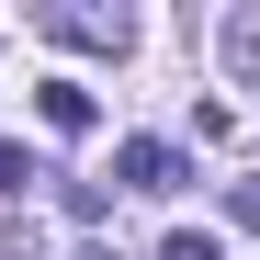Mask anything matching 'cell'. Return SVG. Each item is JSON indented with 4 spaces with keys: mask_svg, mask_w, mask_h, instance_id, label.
Here are the masks:
<instances>
[{
    "mask_svg": "<svg viewBox=\"0 0 260 260\" xmlns=\"http://www.w3.org/2000/svg\"><path fill=\"white\" fill-rule=\"evenodd\" d=\"M124 192H181V147H158V136H124Z\"/></svg>",
    "mask_w": 260,
    "mask_h": 260,
    "instance_id": "cell-1",
    "label": "cell"
},
{
    "mask_svg": "<svg viewBox=\"0 0 260 260\" xmlns=\"http://www.w3.org/2000/svg\"><path fill=\"white\" fill-rule=\"evenodd\" d=\"M215 57H226V79L249 91V79H260V12H226V34H215Z\"/></svg>",
    "mask_w": 260,
    "mask_h": 260,
    "instance_id": "cell-2",
    "label": "cell"
},
{
    "mask_svg": "<svg viewBox=\"0 0 260 260\" xmlns=\"http://www.w3.org/2000/svg\"><path fill=\"white\" fill-rule=\"evenodd\" d=\"M57 34H68V46H113L124 57V12H46Z\"/></svg>",
    "mask_w": 260,
    "mask_h": 260,
    "instance_id": "cell-3",
    "label": "cell"
},
{
    "mask_svg": "<svg viewBox=\"0 0 260 260\" xmlns=\"http://www.w3.org/2000/svg\"><path fill=\"white\" fill-rule=\"evenodd\" d=\"M46 124L79 136V124H91V91H79V79H46Z\"/></svg>",
    "mask_w": 260,
    "mask_h": 260,
    "instance_id": "cell-4",
    "label": "cell"
},
{
    "mask_svg": "<svg viewBox=\"0 0 260 260\" xmlns=\"http://www.w3.org/2000/svg\"><path fill=\"white\" fill-rule=\"evenodd\" d=\"M23 181H34V158H23L12 136H0V192H23Z\"/></svg>",
    "mask_w": 260,
    "mask_h": 260,
    "instance_id": "cell-5",
    "label": "cell"
},
{
    "mask_svg": "<svg viewBox=\"0 0 260 260\" xmlns=\"http://www.w3.org/2000/svg\"><path fill=\"white\" fill-rule=\"evenodd\" d=\"M158 260H226V249H215V238H192V226H181V238H170Z\"/></svg>",
    "mask_w": 260,
    "mask_h": 260,
    "instance_id": "cell-6",
    "label": "cell"
},
{
    "mask_svg": "<svg viewBox=\"0 0 260 260\" xmlns=\"http://www.w3.org/2000/svg\"><path fill=\"white\" fill-rule=\"evenodd\" d=\"M226 215H238V226H260V181H238V192H226Z\"/></svg>",
    "mask_w": 260,
    "mask_h": 260,
    "instance_id": "cell-7",
    "label": "cell"
},
{
    "mask_svg": "<svg viewBox=\"0 0 260 260\" xmlns=\"http://www.w3.org/2000/svg\"><path fill=\"white\" fill-rule=\"evenodd\" d=\"M91 260H113V249H91Z\"/></svg>",
    "mask_w": 260,
    "mask_h": 260,
    "instance_id": "cell-8",
    "label": "cell"
}]
</instances>
